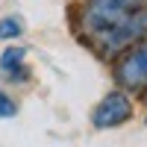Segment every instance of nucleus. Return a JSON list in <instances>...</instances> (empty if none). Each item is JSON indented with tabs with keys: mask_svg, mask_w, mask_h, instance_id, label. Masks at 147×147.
Wrapping results in <instances>:
<instances>
[{
	"mask_svg": "<svg viewBox=\"0 0 147 147\" xmlns=\"http://www.w3.org/2000/svg\"><path fill=\"white\" fill-rule=\"evenodd\" d=\"M24 35V21L18 15H6L0 18V41H15Z\"/></svg>",
	"mask_w": 147,
	"mask_h": 147,
	"instance_id": "5",
	"label": "nucleus"
},
{
	"mask_svg": "<svg viewBox=\"0 0 147 147\" xmlns=\"http://www.w3.org/2000/svg\"><path fill=\"white\" fill-rule=\"evenodd\" d=\"M141 38H147V3L138 6L129 18H124L118 27L106 30L100 35H94L88 41L103 59H118L124 50H129L132 44H138Z\"/></svg>",
	"mask_w": 147,
	"mask_h": 147,
	"instance_id": "1",
	"label": "nucleus"
},
{
	"mask_svg": "<svg viewBox=\"0 0 147 147\" xmlns=\"http://www.w3.org/2000/svg\"><path fill=\"white\" fill-rule=\"evenodd\" d=\"M136 112V106H132V97L124 91V88H115L109 91L100 103L94 106L91 112V127L94 129H115L121 124H127Z\"/></svg>",
	"mask_w": 147,
	"mask_h": 147,
	"instance_id": "3",
	"label": "nucleus"
},
{
	"mask_svg": "<svg viewBox=\"0 0 147 147\" xmlns=\"http://www.w3.org/2000/svg\"><path fill=\"white\" fill-rule=\"evenodd\" d=\"M18 115V106H15V100L0 88V118H15Z\"/></svg>",
	"mask_w": 147,
	"mask_h": 147,
	"instance_id": "6",
	"label": "nucleus"
},
{
	"mask_svg": "<svg viewBox=\"0 0 147 147\" xmlns=\"http://www.w3.org/2000/svg\"><path fill=\"white\" fill-rule=\"evenodd\" d=\"M141 94H144V100H147V85H144V91H141Z\"/></svg>",
	"mask_w": 147,
	"mask_h": 147,
	"instance_id": "7",
	"label": "nucleus"
},
{
	"mask_svg": "<svg viewBox=\"0 0 147 147\" xmlns=\"http://www.w3.org/2000/svg\"><path fill=\"white\" fill-rule=\"evenodd\" d=\"M24 56H27L24 47H6V50L0 53V71H3L12 82H24L30 77L27 65H24Z\"/></svg>",
	"mask_w": 147,
	"mask_h": 147,
	"instance_id": "4",
	"label": "nucleus"
},
{
	"mask_svg": "<svg viewBox=\"0 0 147 147\" xmlns=\"http://www.w3.org/2000/svg\"><path fill=\"white\" fill-rule=\"evenodd\" d=\"M115 80L121 82V88L129 91H144L147 85V38L138 44H132L129 50H124L115 62Z\"/></svg>",
	"mask_w": 147,
	"mask_h": 147,
	"instance_id": "2",
	"label": "nucleus"
}]
</instances>
